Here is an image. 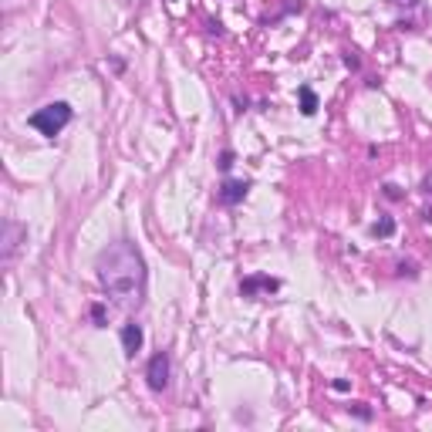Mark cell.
<instances>
[{
	"mask_svg": "<svg viewBox=\"0 0 432 432\" xmlns=\"http://www.w3.org/2000/svg\"><path fill=\"white\" fill-rule=\"evenodd\" d=\"M95 274L98 284L109 291L118 307H139L146 301V287H149V270L146 257L132 240H115L95 257Z\"/></svg>",
	"mask_w": 432,
	"mask_h": 432,
	"instance_id": "6da1fadb",
	"label": "cell"
},
{
	"mask_svg": "<svg viewBox=\"0 0 432 432\" xmlns=\"http://www.w3.org/2000/svg\"><path fill=\"white\" fill-rule=\"evenodd\" d=\"M71 105L68 102H51V105H44V109H38V112L27 118V125L31 129H38L41 135H48V139H55L57 132L64 129L68 122H71Z\"/></svg>",
	"mask_w": 432,
	"mask_h": 432,
	"instance_id": "7a4b0ae2",
	"label": "cell"
},
{
	"mask_svg": "<svg viewBox=\"0 0 432 432\" xmlns=\"http://www.w3.org/2000/svg\"><path fill=\"white\" fill-rule=\"evenodd\" d=\"M24 240H27V226L18 223V220H7V223H4V240H0V260L7 263V267L14 263V257H18V250Z\"/></svg>",
	"mask_w": 432,
	"mask_h": 432,
	"instance_id": "3957f363",
	"label": "cell"
},
{
	"mask_svg": "<svg viewBox=\"0 0 432 432\" xmlns=\"http://www.w3.org/2000/svg\"><path fill=\"white\" fill-rule=\"evenodd\" d=\"M146 382H149L152 392H162L169 389V355L166 351H155L146 365Z\"/></svg>",
	"mask_w": 432,
	"mask_h": 432,
	"instance_id": "277c9868",
	"label": "cell"
},
{
	"mask_svg": "<svg viewBox=\"0 0 432 432\" xmlns=\"http://www.w3.org/2000/svg\"><path fill=\"white\" fill-rule=\"evenodd\" d=\"M260 291L274 294V291H281V281H277V277H267V274H250V277L240 281V294H244V298H257Z\"/></svg>",
	"mask_w": 432,
	"mask_h": 432,
	"instance_id": "5b68a950",
	"label": "cell"
},
{
	"mask_svg": "<svg viewBox=\"0 0 432 432\" xmlns=\"http://www.w3.org/2000/svg\"><path fill=\"white\" fill-rule=\"evenodd\" d=\"M246 193H250V179H223V186H220V203L237 207V203H244Z\"/></svg>",
	"mask_w": 432,
	"mask_h": 432,
	"instance_id": "8992f818",
	"label": "cell"
},
{
	"mask_svg": "<svg viewBox=\"0 0 432 432\" xmlns=\"http://www.w3.org/2000/svg\"><path fill=\"white\" fill-rule=\"evenodd\" d=\"M142 341H146V335H142V324H135V321L122 324V348H125V355H135V351L142 348Z\"/></svg>",
	"mask_w": 432,
	"mask_h": 432,
	"instance_id": "52a82bcc",
	"label": "cell"
},
{
	"mask_svg": "<svg viewBox=\"0 0 432 432\" xmlns=\"http://www.w3.org/2000/svg\"><path fill=\"white\" fill-rule=\"evenodd\" d=\"M298 98H301V115L311 118V115L318 112V95H314L311 85H301V88H298Z\"/></svg>",
	"mask_w": 432,
	"mask_h": 432,
	"instance_id": "ba28073f",
	"label": "cell"
},
{
	"mask_svg": "<svg viewBox=\"0 0 432 432\" xmlns=\"http://www.w3.org/2000/svg\"><path fill=\"white\" fill-rule=\"evenodd\" d=\"M372 233H375V237H392V233H395V220H392V216H382V220L372 226Z\"/></svg>",
	"mask_w": 432,
	"mask_h": 432,
	"instance_id": "9c48e42d",
	"label": "cell"
},
{
	"mask_svg": "<svg viewBox=\"0 0 432 432\" xmlns=\"http://www.w3.org/2000/svg\"><path fill=\"white\" fill-rule=\"evenodd\" d=\"M216 166H220V172H230V169H233V152L226 149L223 155H220V162H216Z\"/></svg>",
	"mask_w": 432,
	"mask_h": 432,
	"instance_id": "30bf717a",
	"label": "cell"
},
{
	"mask_svg": "<svg viewBox=\"0 0 432 432\" xmlns=\"http://www.w3.org/2000/svg\"><path fill=\"white\" fill-rule=\"evenodd\" d=\"M92 318L98 328H105V307H102V304H92Z\"/></svg>",
	"mask_w": 432,
	"mask_h": 432,
	"instance_id": "8fae6325",
	"label": "cell"
},
{
	"mask_svg": "<svg viewBox=\"0 0 432 432\" xmlns=\"http://www.w3.org/2000/svg\"><path fill=\"white\" fill-rule=\"evenodd\" d=\"M348 412H355L358 419H365V422L372 419V409H365V405H348Z\"/></svg>",
	"mask_w": 432,
	"mask_h": 432,
	"instance_id": "7c38bea8",
	"label": "cell"
},
{
	"mask_svg": "<svg viewBox=\"0 0 432 432\" xmlns=\"http://www.w3.org/2000/svg\"><path fill=\"white\" fill-rule=\"evenodd\" d=\"M398 274H402V277H405V274L415 277V263H398Z\"/></svg>",
	"mask_w": 432,
	"mask_h": 432,
	"instance_id": "4fadbf2b",
	"label": "cell"
},
{
	"mask_svg": "<svg viewBox=\"0 0 432 432\" xmlns=\"http://www.w3.org/2000/svg\"><path fill=\"white\" fill-rule=\"evenodd\" d=\"M331 389H335V392H348V389H351V385H348V382H344V378H338V382H331Z\"/></svg>",
	"mask_w": 432,
	"mask_h": 432,
	"instance_id": "5bb4252c",
	"label": "cell"
},
{
	"mask_svg": "<svg viewBox=\"0 0 432 432\" xmlns=\"http://www.w3.org/2000/svg\"><path fill=\"white\" fill-rule=\"evenodd\" d=\"M389 4H395V7H415L419 0H389Z\"/></svg>",
	"mask_w": 432,
	"mask_h": 432,
	"instance_id": "9a60e30c",
	"label": "cell"
},
{
	"mask_svg": "<svg viewBox=\"0 0 432 432\" xmlns=\"http://www.w3.org/2000/svg\"><path fill=\"white\" fill-rule=\"evenodd\" d=\"M122 4H139V0H122Z\"/></svg>",
	"mask_w": 432,
	"mask_h": 432,
	"instance_id": "2e32d148",
	"label": "cell"
}]
</instances>
